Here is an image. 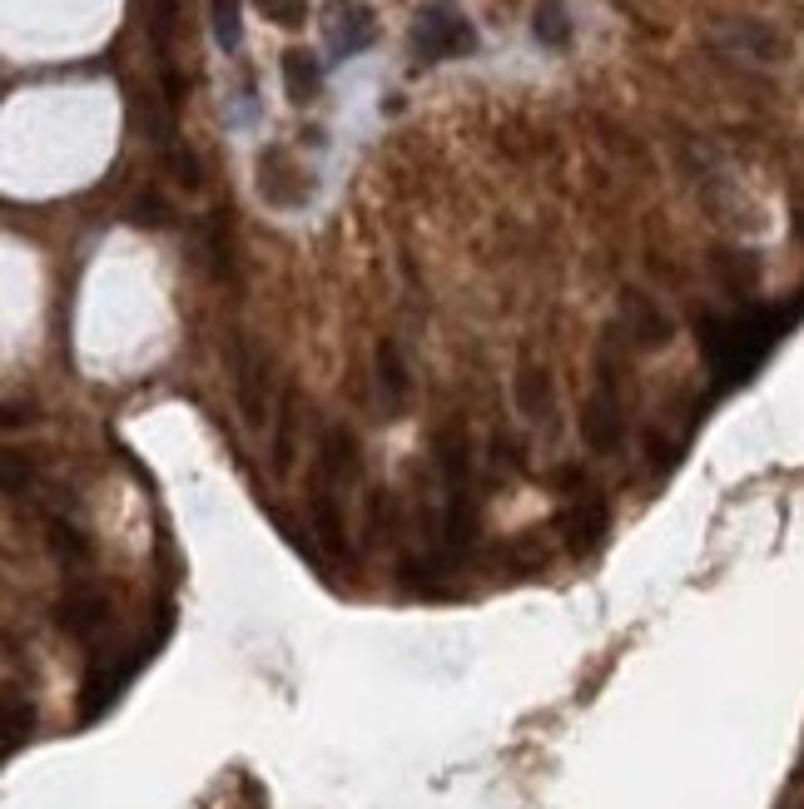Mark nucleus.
Instances as JSON below:
<instances>
[{
  "label": "nucleus",
  "instance_id": "3",
  "mask_svg": "<svg viewBox=\"0 0 804 809\" xmlns=\"http://www.w3.org/2000/svg\"><path fill=\"white\" fill-rule=\"evenodd\" d=\"M234 378H239V412H244V422H249V427H268V417H273V403H268V393H273V383H268V358L259 348L239 343Z\"/></svg>",
  "mask_w": 804,
  "mask_h": 809
},
{
  "label": "nucleus",
  "instance_id": "18",
  "mask_svg": "<svg viewBox=\"0 0 804 809\" xmlns=\"http://www.w3.org/2000/svg\"><path fill=\"white\" fill-rule=\"evenodd\" d=\"M254 5L264 10L273 25H283V30H298L308 20V0H254Z\"/></svg>",
  "mask_w": 804,
  "mask_h": 809
},
{
  "label": "nucleus",
  "instance_id": "16",
  "mask_svg": "<svg viewBox=\"0 0 804 809\" xmlns=\"http://www.w3.org/2000/svg\"><path fill=\"white\" fill-rule=\"evenodd\" d=\"M536 25V40L541 45H566L571 40V20H566V10H561V0H541L532 15Z\"/></svg>",
  "mask_w": 804,
  "mask_h": 809
},
{
  "label": "nucleus",
  "instance_id": "20",
  "mask_svg": "<svg viewBox=\"0 0 804 809\" xmlns=\"http://www.w3.org/2000/svg\"><path fill=\"white\" fill-rule=\"evenodd\" d=\"M30 725H35V710H30V705H20V700H10V735H5V745H10V750H20V740L30 735Z\"/></svg>",
  "mask_w": 804,
  "mask_h": 809
},
{
  "label": "nucleus",
  "instance_id": "19",
  "mask_svg": "<svg viewBox=\"0 0 804 809\" xmlns=\"http://www.w3.org/2000/svg\"><path fill=\"white\" fill-rule=\"evenodd\" d=\"M25 487H30V462L20 452H10L5 457V497H20Z\"/></svg>",
  "mask_w": 804,
  "mask_h": 809
},
{
  "label": "nucleus",
  "instance_id": "23",
  "mask_svg": "<svg viewBox=\"0 0 804 809\" xmlns=\"http://www.w3.org/2000/svg\"><path fill=\"white\" fill-rule=\"evenodd\" d=\"M795 809H804V800H800V805H795Z\"/></svg>",
  "mask_w": 804,
  "mask_h": 809
},
{
  "label": "nucleus",
  "instance_id": "1",
  "mask_svg": "<svg viewBox=\"0 0 804 809\" xmlns=\"http://www.w3.org/2000/svg\"><path fill=\"white\" fill-rule=\"evenodd\" d=\"M437 472L447 482V512H442V537L447 546H467L472 537V447L467 432H437Z\"/></svg>",
  "mask_w": 804,
  "mask_h": 809
},
{
  "label": "nucleus",
  "instance_id": "9",
  "mask_svg": "<svg viewBox=\"0 0 804 809\" xmlns=\"http://www.w3.org/2000/svg\"><path fill=\"white\" fill-rule=\"evenodd\" d=\"M725 40L740 50V55H755V60H785V40L770 30V25H760V20H735V25H725Z\"/></svg>",
  "mask_w": 804,
  "mask_h": 809
},
{
  "label": "nucleus",
  "instance_id": "11",
  "mask_svg": "<svg viewBox=\"0 0 804 809\" xmlns=\"http://www.w3.org/2000/svg\"><path fill=\"white\" fill-rule=\"evenodd\" d=\"M318 467L333 477V482H353L358 477V437L348 427H328L323 432V457Z\"/></svg>",
  "mask_w": 804,
  "mask_h": 809
},
{
  "label": "nucleus",
  "instance_id": "10",
  "mask_svg": "<svg viewBox=\"0 0 804 809\" xmlns=\"http://www.w3.org/2000/svg\"><path fill=\"white\" fill-rule=\"evenodd\" d=\"M293 432H298V403H293V393H283L278 412H273V442H268L273 477H288V467H293Z\"/></svg>",
  "mask_w": 804,
  "mask_h": 809
},
{
  "label": "nucleus",
  "instance_id": "6",
  "mask_svg": "<svg viewBox=\"0 0 804 809\" xmlns=\"http://www.w3.org/2000/svg\"><path fill=\"white\" fill-rule=\"evenodd\" d=\"M581 437H586V447H596V452H611V447L621 442V403H616V393H611V373H601V388L591 393V403L581 412Z\"/></svg>",
  "mask_w": 804,
  "mask_h": 809
},
{
  "label": "nucleus",
  "instance_id": "14",
  "mask_svg": "<svg viewBox=\"0 0 804 809\" xmlns=\"http://www.w3.org/2000/svg\"><path fill=\"white\" fill-rule=\"evenodd\" d=\"M566 532H571L576 546H596L601 532H606V502H601L596 492L576 497V502H571V512H566Z\"/></svg>",
  "mask_w": 804,
  "mask_h": 809
},
{
  "label": "nucleus",
  "instance_id": "4",
  "mask_svg": "<svg viewBox=\"0 0 804 809\" xmlns=\"http://www.w3.org/2000/svg\"><path fill=\"white\" fill-rule=\"evenodd\" d=\"M55 621H60L65 636L95 641V636L105 631V621H110V601H105L100 591H90V586H75V591L55 606Z\"/></svg>",
  "mask_w": 804,
  "mask_h": 809
},
{
  "label": "nucleus",
  "instance_id": "22",
  "mask_svg": "<svg viewBox=\"0 0 804 809\" xmlns=\"http://www.w3.org/2000/svg\"><path fill=\"white\" fill-rule=\"evenodd\" d=\"M169 164H174V179L184 189H199V159L194 154H169Z\"/></svg>",
  "mask_w": 804,
  "mask_h": 809
},
{
  "label": "nucleus",
  "instance_id": "5",
  "mask_svg": "<svg viewBox=\"0 0 804 809\" xmlns=\"http://www.w3.org/2000/svg\"><path fill=\"white\" fill-rule=\"evenodd\" d=\"M308 517H313V532L328 551H348V527H343V507H338V492H333V477L318 467L313 472V487H308Z\"/></svg>",
  "mask_w": 804,
  "mask_h": 809
},
{
  "label": "nucleus",
  "instance_id": "8",
  "mask_svg": "<svg viewBox=\"0 0 804 809\" xmlns=\"http://www.w3.org/2000/svg\"><path fill=\"white\" fill-rule=\"evenodd\" d=\"M512 403H517V412L527 422L551 417V373L541 363H532V358L517 363V373H512Z\"/></svg>",
  "mask_w": 804,
  "mask_h": 809
},
{
  "label": "nucleus",
  "instance_id": "13",
  "mask_svg": "<svg viewBox=\"0 0 804 809\" xmlns=\"http://www.w3.org/2000/svg\"><path fill=\"white\" fill-rule=\"evenodd\" d=\"M626 313H631V333H636L641 348H666L670 343V318L651 303V298L631 293V298H626Z\"/></svg>",
  "mask_w": 804,
  "mask_h": 809
},
{
  "label": "nucleus",
  "instance_id": "7",
  "mask_svg": "<svg viewBox=\"0 0 804 809\" xmlns=\"http://www.w3.org/2000/svg\"><path fill=\"white\" fill-rule=\"evenodd\" d=\"M373 373H378V403H383V412L388 417H402L407 412V403H412V373H407V363H402L398 343H378L373 348Z\"/></svg>",
  "mask_w": 804,
  "mask_h": 809
},
{
  "label": "nucleus",
  "instance_id": "17",
  "mask_svg": "<svg viewBox=\"0 0 804 809\" xmlns=\"http://www.w3.org/2000/svg\"><path fill=\"white\" fill-rule=\"evenodd\" d=\"M209 15H214V40L224 50H239L244 30H239V0H209Z\"/></svg>",
  "mask_w": 804,
  "mask_h": 809
},
{
  "label": "nucleus",
  "instance_id": "21",
  "mask_svg": "<svg viewBox=\"0 0 804 809\" xmlns=\"http://www.w3.org/2000/svg\"><path fill=\"white\" fill-rule=\"evenodd\" d=\"M134 219H139V224H149V229H164V224H169V209H164L154 194H144V199L134 204Z\"/></svg>",
  "mask_w": 804,
  "mask_h": 809
},
{
  "label": "nucleus",
  "instance_id": "12",
  "mask_svg": "<svg viewBox=\"0 0 804 809\" xmlns=\"http://www.w3.org/2000/svg\"><path fill=\"white\" fill-rule=\"evenodd\" d=\"M283 85H288V100L293 105H308L323 85V65L308 55V50H288L283 55Z\"/></svg>",
  "mask_w": 804,
  "mask_h": 809
},
{
  "label": "nucleus",
  "instance_id": "15",
  "mask_svg": "<svg viewBox=\"0 0 804 809\" xmlns=\"http://www.w3.org/2000/svg\"><path fill=\"white\" fill-rule=\"evenodd\" d=\"M50 551L75 571V566H90V556H95V546H90V537L75 527V522H65V517H50Z\"/></svg>",
  "mask_w": 804,
  "mask_h": 809
},
{
  "label": "nucleus",
  "instance_id": "2",
  "mask_svg": "<svg viewBox=\"0 0 804 809\" xmlns=\"http://www.w3.org/2000/svg\"><path fill=\"white\" fill-rule=\"evenodd\" d=\"M412 50H417V60H447V55L477 50V35L462 15H452L447 5H432V10H422V20L412 30Z\"/></svg>",
  "mask_w": 804,
  "mask_h": 809
}]
</instances>
